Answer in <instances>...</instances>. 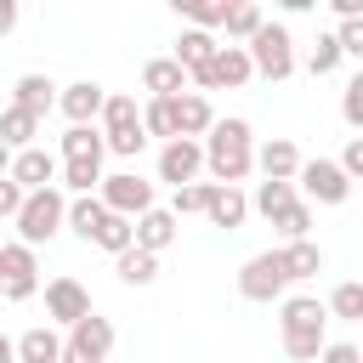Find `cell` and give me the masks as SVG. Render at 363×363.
I'll list each match as a JSON object with an SVG mask.
<instances>
[{
    "label": "cell",
    "instance_id": "1",
    "mask_svg": "<svg viewBox=\"0 0 363 363\" xmlns=\"http://www.w3.org/2000/svg\"><path fill=\"white\" fill-rule=\"evenodd\" d=\"M204 170L216 176V187H238V182L255 170L250 119H216V130L204 136Z\"/></svg>",
    "mask_w": 363,
    "mask_h": 363
},
{
    "label": "cell",
    "instance_id": "2",
    "mask_svg": "<svg viewBox=\"0 0 363 363\" xmlns=\"http://www.w3.org/2000/svg\"><path fill=\"white\" fill-rule=\"evenodd\" d=\"M323 323H329V306L323 301H312V295H289L284 306H278V335H284V352L295 357V363H318L323 357Z\"/></svg>",
    "mask_w": 363,
    "mask_h": 363
},
{
    "label": "cell",
    "instance_id": "3",
    "mask_svg": "<svg viewBox=\"0 0 363 363\" xmlns=\"http://www.w3.org/2000/svg\"><path fill=\"white\" fill-rule=\"evenodd\" d=\"M62 221H68V199H62V187L28 193L23 210H17V238H23L28 250H40V244H51V238L62 233Z\"/></svg>",
    "mask_w": 363,
    "mask_h": 363
},
{
    "label": "cell",
    "instance_id": "4",
    "mask_svg": "<svg viewBox=\"0 0 363 363\" xmlns=\"http://www.w3.org/2000/svg\"><path fill=\"white\" fill-rule=\"evenodd\" d=\"M284 289H289V267H284V250H261V255H250L244 261V272H238V295L244 301H261V306H284Z\"/></svg>",
    "mask_w": 363,
    "mask_h": 363
},
{
    "label": "cell",
    "instance_id": "5",
    "mask_svg": "<svg viewBox=\"0 0 363 363\" xmlns=\"http://www.w3.org/2000/svg\"><path fill=\"white\" fill-rule=\"evenodd\" d=\"M250 62L267 79H289L295 74V40H289V28L284 23H261V34L250 40Z\"/></svg>",
    "mask_w": 363,
    "mask_h": 363
},
{
    "label": "cell",
    "instance_id": "6",
    "mask_svg": "<svg viewBox=\"0 0 363 363\" xmlns=\"http://www.w3.org/2000/svg\"><path fill=\"white\" fill-rule=\"evenodd\" d=\"M34 289H40V255L23 238L0 244V295L6 301H28Z\"/></svg>",
    "mask_w": 363,
    "mask_h": 363
},
{
    "label": "cell",
    "instance_id": "7",
    "mask_svg": "<svg viewBox=\"0 0 363 363\" xmlns=\"http://www.w3.org/2000/svg\"><path fill=\"white\" fill-rule=\"evenodd\" d=\"M250 74H255V62H250V45H221L216 51V62H204V68H193L187 79L199 85V96L204 91H233V85H250Z\"/></svg>",
    "mask_w": 363,
    "mask_h": 363
},
{
    "label": "cell",
    "instance_id": "8",
    "mask_svg": "<svg viewBox=\"0 0 363 363\" xmlns=\"http://www.w3.org/2000/svg\"><path fill=\"white\" fill-rule=\"evenodd\" d=\"M108 352H113V323L102 312L79 318L62 340V363H108Z\"/></svg>",
    "mask_w": 363,
    "mask_h": 363
},
{
    "label": "cell",
    "instance_id": "9",
    "mask_svg": "<svg viewBox=\"0 0 363 363\" xmlns=\"http://www.w3.org/2000/svg\"><path fill=\"white\" fill-rule=\"evenodd\" d=\"M295 182H301L306 204H346V193H352V176L340 170V159H306Z\"/></svg>",
    "mask_w": 363,
    "mask_h": 363
},
{
    "label": "cell",
    "instance_id": "10",
    "mask_svg": "<svg viewBox=\"0 0 363 363\" xmlns=\"http://www.w3.org/2000/svg\"><path fill=\"white\" fill-rule=\"evenodd\" d=\"M113 216H147L153 210V182H142L136 170H119V176H102V193H96Z\"/></svg>",
    "mask_w": 363,
    "mask_h": 363
},
{
    "label": "cell",
    "instance_id": "11",
    "mask_svg": "<svg viewBox=\"0 0 363 363\" xmlns=\"http://www.w3.org/2000/svg\"><path fill=\"white\" fill-rule=\"evenodd\" d=\"M199 170H204V142L176 136V142L159 147V182H170V187H193Z\"/></svg>",
    "mask_w": 363,
    "mask_h": 363
},
{
    "label": "cell",
    "instance_id": "12",
    "mask_svg": "<svg viewBox=\"0 0 363 363\" xmlns=\"http://www.w3.org/2000/svg\"><path fill=\"white\" fill-rule=\"evenodd\" d=\"M11 182H17L23 193H45V187H57V182H62V159H57V153H45V147H28V153H17Z\"/></svg>",
    "mask_w": 363,
    "mask_h": 363
},
{
    "label": "cell",
    "instance_id": "13",
    "mask_svg": "<svg viewBox=\"0 0 363 363\" xmlns=\"http://www.w3.org/2000/svg\"><path fill=\"white\" fill-rule=\"evenodd\" d=\"M45 318H57V323H79V318H91V295H85V284L79 278H51L45 284Z\"/></svg>",
    "mask_w": 363,
    "mask_h": 363
},
{
    "label": "cell",
    "instance_id": "14",
    "mask_svg": "<svg viewBox=\"0 0 363 363\" xmlns=\"http://www.w3.org/2000/svg\"><path fill=\"white\" fill-rule=\"evenodd\" d=\"M62 119L68 125H96L102 119V108H108V91L96 85V79H74V85H62Z\"/></svg>",
    "mask_w": 363,
    "mask_h": 363
},
{
    "label": "cell",
    "instance_id": "15",
    "mask_svg": "<svg viewBox=\"0 0 363 363\" xmlns=\"http://www.w3.org/2000/svg\"><path fill=\"white\" fill-rule=\"evenodd\" d=\"M187 68L176 62V57H153V62H142V91L147 96H159V102H176V96H187Z\"/></svg>",
    "mask_w": 363,
    "mask_h": 363
},
{
    "label": "cell",
    "instance_id": "16",
    "mask_svg": "<svg viewBox=\"0 0 363 363\" xmlns=\"http://www.w3.org/2000/svg\"><path fill=\"white\" fill-rule=\"evenodd\" d=\"M301 164H306V159H301V147H295L289 136H272V142L255 147V170H261L267 182H295Z\"/></svg>",
    "mask_w": 363,
    "mask_h": 363
},
{
    "label": "cell",
    "instance_id": "17",
    "mask_svg": "<svg viewBox=\"0 0 363 363\" xmlns=\"http://www.w3.org/2000/svg\"><path fill=\"white\" fill-rule=\"evenodd\" d=\"M11 102H17L23 113H34V119H45V113H51V108H57L62 96H57V85H51L45 74H23V79H17V91H11Z\"/></svg>",
    "mask_w": 363,
    "mask_h": 363
},
{
    "label": "cell",
    "instance_id": "18",
    "mask_svg": "<svg viewBox=\"0 0 363 363\" xmlns=\"http://www.w3.org/2000/svg\"><path fill=\"white\" fill-rule=\"evenodd\" d=\"M176 130L187 136V142H199V136H210L216 130V108L199 96V91H187V96H176Z\"/></svg>",
    "mask_w": 363,
    "mask_h": 363
},
{
    "label": "cell",
    "instance_id": "19",
    "mask_svg": "<svg viewBox=\"0 0 363 363\" xmlns=\"http://www.w3.org/2000/svg\"><path fill=\"white\" fill-rule=\"evenodd\" d=\"M176 244V216L170 210H147V216H136V250H147V255H159V250H170Z\"/></svg>",
    "mask_w": 363,
    "mask_h": 363
},
{
    "label": "cell",
    "instance_id": "20",
    "mask_svg": "<svg viewBox=\"0 0 363 363\" xmlns=\"http://www.w3.org/2000/svg\"><path fill=\"white\" fill-rule=\"evenodd\" d=\"M17 363H62V335L45 329V323L23 329L17 335Z\"/></svg>",
    "mask_w": 363,
    "mask_h": 363
},
{
    "label": "cell",
    "instance_id": "21",
    "mask_svg": "<svg viewBox=\"0 0 363 363\" xmlns=\"http://www.w3.org/2000/svg\"><path fill=\"white\" fill-rule=\"evenodd\" d=\"M34 136H40V119H34V113H23L17 102H11V108H0V142H6L11 153H28V147H34Z\"/></svg>",
    "mask_w": 363,
    "mask_h": 363
},
{
    "label": "cell",
    "instance_id": "22",
    "mask_svg": "<svg viewBox=\"0 0 363 363\" xmlns=\"http://www.w3.org/2000/svg\"><path fill=\"white\" fill-rule=\"evenodd\" d=\"M125 130H142V108H136V96L113 91V96H108V108H102V136L113 142V136H125Z\"/></svg>",
    "mask_w": 363,
    "mask_h": 363
},
{
    "label": "cell",
    "instance_id": "23",
    "mask_svg": "<svg viewBox=\"0 0 363 363\" xmlns=\"http://www.w3.org/2000/svg\"><path fill=\"white\" fill-rule=\"evenodd\" d=\"M108 216H113V210H108L96 193H85V199H74V204H68V227H74L85 244H96V233H102V221H108Z\"/></svg>",
    "mask_w": 363,
    "mask_h": 363
},
{
    "label": "cell",
    "instance_id": "24",
    "mask_svg": "<svg viewBox=\"0 0 363 363\" xmlns=\"http://www.w3.org/2000/svg\"><path fill=\"white\" fill-rule=\"evenodd\" d=\"M216 34H204V28H182V40H176V62L193 74V68H204V62H216Z\"/></svg>",
    "mask_w": 363,
    "mask_h": 363
},
{
    "label": "cell",
    "instance_id": "25",
    "mask_svg": "<svg viewBox=\"0 0 363 363\" xmlns=\"http://www.w3.org/2000/svg\"><path fill=\"white\" fill-rule=\"evenodd\" d=\"M204 216H210V227H227V233H233V227H244L250 199H244L238 187H216V199H210V210H204Z\"/></svg>",
    "mask_w": 363,
    "mask_h": 363
},
{
    "label": "cell",
    "instance_id": "26",
    "mask_svg": "<svg viewBox=\"0 0 363 363\" xmlns=\"http://www.w3.org/2000/svg\"><path fill=\"white\" fill-rule=\"evenodd\" d=\"M261 23H267V17H261L255 0H233V11H227V23H221V28H227V45H238V40L250 45V40L261 34Z\"/></svg>",
    "mask_w": 363,
    "mask_h": 363
},
{
    "label": "cell",
    "instance_id": "27",
    "mask_svg": "<svg viewBox=\"0 0 363 363\" xmlns=\"http://www.w3.org/2000/svg\"><path fill=\"white\" fill-rule=\"evenodd\" d=\"M108 153V136L96 125H68L62 130V159H102Z\"/></svg>",
    "mask_w": 363,
    "mask_h": 363
},
{
    "label": "cell",
    "instance_id": "28",
    "mask_svg": "<svg viewBox=\"0 0 363 363\" xmlns=\"http://www.w3.org/2000/svg\"><path fill=\"white\" fill-rule=\"evenodd\" d=\"M284 267H289V284H295V278H318V272H323V244H312V238L284 244Z\"/></svg>",
    "mask_w": 363,
    "mask_h": 363
},
{
    "label": "cell",
    "instance_id": "29",
    "mask_svg": "<svg viewBox=\"0 0 363 363\" xmlns=\"http://www.w3.org/2000/svg\"><path fill=\"white\" fill-rule=\"evenodd\" d=\"M113 272H119V284L142 289V284L159 278V255H147V250H125V255H113Z\"/></svg>",
    "mask_w": 363,
    "mask_h": 363
},
{
    "label": "cell",
    "instance_id": "30",
    "mask_svg": "<svg viewBox=\"0 0 363 363\" xmlns=\"http://www.w3.org/2000/svg\"><path fill=\"white\" fill-rule=\"evenodd\" d=\"M62 187L79 193V199H85L91 187L102 193V159H62Z\"/></svg>",
    "mask_w": 363,
    "mask_h": 363
},
{
    "label": "cell",
    "instance_id": "31",
    "mask_svg": "<svg viewBox=\"0 0 363 363\" xmlns=\"http://www.w3.org/2000/svg\"><path fill=\"white\" fill-rule=\"evenodd\" d=\"M176 11L182 17H193V28H221L227 23V11H233V0H176Z\"/></svg>",
    "mask_w": 363,
    "mask_h": 363
},
{
    "label": "cell",
    "instance_id": "32",
    "mask_svg": "<svg viewBox=\"0 0 363 363\" xmlns=\"http://www.w3.org/2000/svg\"><path fill=\"white\" fill-rule=\"evenodd\" d=\"M289 204H295V182H261V187H255V199H250V210H261L267 221H272V216H284Z\"/></svg>",
    "mask_w": 363,
    "mask_h": 363
},
{
    "label": "cell",
    "instance_id": "33",
    "mask_svg": "<svg viewBox=\"0 0 363 363\" xmlns=\"http://www.w3.org/2000/svg\"><path fill=\"white\" fill-rule=\"evenodd\" d=\"M142 130L147 136H164V142H176L182 130H176V102H159V96H147V108H142Z\"/></svg>",
    "mask_w": 363,
    "mask_h": 363
},
{
    "label": "cell",
    "instance_id": "34",
    "mask_svg": "<svg viewBox=\"0 0 363 363\" xmlns=\"http://www.w3.org/2000/svg\"><path fill=\"white\" fill-rule=\"evenodd\" d=\"M210 199H216V182L176 187V199H170V216H176V221H182V216H204V210H210Z\"/></svg>",
    "mask_w": 363,
    "mask_h": 363
},
{
    "label": "cell",
    "instance_id": "35",
    "mask_svg": "<svg viewBox=\"0 0 363 363\" xmlns=\"http://www.w3.org/2000/svg\"><path fill=\"white\" fill-rule=\"evenodd\" d=\"M96 244H102L108 255L136 250V221H130V216H108V221H102V233H96Z\"/></svg>",
    "mask_w": 363,
    "mask_h": 363
},
{
    "label": "cell",
    "instance_id": "36",
    "mask_svg": "<svg viewBox=\"0 0 363 363\" xmlns=\"http://www.w3.org/2000/svg\"><path fill=\"white\" fill-rule=\"evenodd\" d=\"M272 227L284 233V244H295V238H312V204H306V199H295L284 216H272Z\"/></svg>",
    "mask_w": 363,
    "mask_h": 363
},
{
    "label": "cell",
    "instance_id": "37",
    "mask_svg": "<svg viewBox=\"0 0 363 363\" xmlns=\"http://www.w3.org/2000/svg\"><path fill=\"white\" fill-rule=\"evenodd\" d=\"M329 318L363 323V284H335V295H329Z\"/></svg>",
    "mask_w": 363,
    "mask_h": 363
},
{
    "label": "cell",
    "instance_id": "38",
    "mask_svg": "<svg viewBox=\"0 0 363 363\" xmlns=\"http://www.w3.org/2000/svg\"><path fill=\"white\" fill-rule=\"evenodd\" d=\"M340 57H346V51H340V40H335V34H318V45H312V57H306V68H312V79H323V74H335V68H340Z\"/></svg>",
    "mask_w": 363,
    "mask_h": 363
},
{
    "label": "cell",
    "instance_id": "39",
    "mask_svg": "<svg viewBox=\"0 0 363 363\" xmlns=\"http://www.w3.org/2000/svg\"><path fill=\"white\" fill-rule=\"evenodd\" d=\"M340 119L352 125V130H363V68L346 79V91H340Z\"/></svg>",
    "mask_w": 363,
    "mask_h": 363
},
{
    "label": "cell",
    "instance_id": "40",
    "mask_svg": "<svg viewBox=\"0 0 363 363\" xmlns=\"http://www.w3.org/2000/svg\"><path fill=\"white\" fill-rule=\"evenodd\" d=\"M335 40H340V51H346V57H357V62H363V17L340 23V28H335Z\"/></svg>",
    "mask_w": 363,
    "mask_h": 363
},
{
    "label": "cell",
    "instance_id": "41",
    "mask_svg": "<svg viewBox=\"0 0 363 363\" xmlns=\"http://www.w3.org/2000/svg\"><path fill=\"white\" fill-rule=\"evenodd\" d=\"M23 199H28V193H23V187H17L11 176H6V182H0V221H17V210H23Z\"/></svg>",
    "mask_w": 363,
    "mask_h": 363
},
{
    "label": "cell",
    "instance_id": "42",
    "mask_svg": "<svg viewBox=\"0 0 363 363\" xmlns=\"http://www.w3.org/2000/svg\"><path fill=\"white\" fill-rule=\"evenodd\" d=\"M318 363H363V352H357V346H352V340H329V346H323V357H318Z\"/></svg>",
    "mask_w": 363,
    "mask_h": 363
},
{
    "label": "cell",
    "instance_id": "43",
    "mask_svg": "<svg viewBox=\"0 0 363 363\" xmlns=\"http://www.w3.org/2000/svg\"><path fill=\"white\" fill-rule=\"evenodd\" d=\"M340 170H346L352 182L363 176V136H352V142H346V153H340Z\"/></svg>",
    "mask_w": 363,
    "mask_h": 363
},
{
    "label": "cell",
    "instance_id": "44",
    "mask_svg": "<svg viewBox=\"0 0 363 363\" xmlns=\"http://www.w3.org/2000/svg\"><path fill=\"white\" fill-rule=\"evenodd\" d=\"M17 28V0H0V34Z\"/></svg>",
    "mask_w": 363,
    "mask_h": 363
},
{
    "label": "cell",
    "instance_id": "45",
    "mask_svg": "<svg viewBox=\"0 0 363 363\" xmlns=\"http://www.w3.org/2000/svg\"><path fill=\"white\" fill-rule=\"evenodd\" d=\"M11 164H17V153H11V147H6V142H0V182H6V176H11Z\"/></svg>",
    "mask_w": 363,
    "mask_h": 363
},
{
    "label": "cell",
    "instance_id": "46",
    "mask_svg": "<svg viewBox=\"0 0 363 363\" xmlns=\"http://www.w3.org/2000/svg\"><path fill=\"white\" fill-rule=\"evenodd\" d=\"M11 357H17V340H6V335H0V363H11Z\"/></svg>",
    "mask_w": 363,
    "mask_h": 363
},
{
    "label": "cell",
    "instance_id": "47",
    "mask_svg": "<svg viewBox=\"0 0 363 363\" xmlns=\"http://www.w3.org/2000/svg\"><path fill=\"white\" fill-rule=\"evenodd\" d=\"M0 244H6V227H0Z\"/></svg>",
    "mask_w": 363,
    "mask_h": 363
}]
</instances>
